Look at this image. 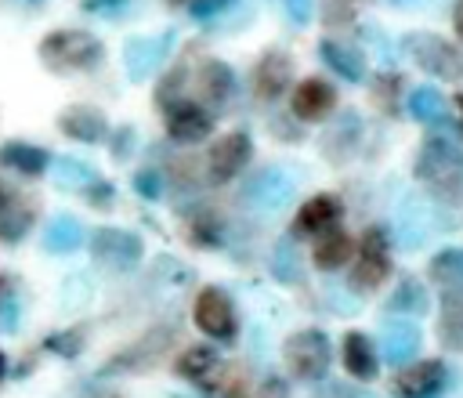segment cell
<instances>
[{
  "instance_id": "35",
  "label": "cell",
  "mask_w": 463,
  "mask_h": 398,
  "mask_svg": "<svg viewBox=\"0 0 463 398\" xmlns=\"http://www.w3.org/2000/svg\"><path fill=\"white\" fill-rule=\"evenodd\" d=\"M188 235H192L195 246H221V221H217V210H199V213H192Z\"/></svg>"
},
{
  "instance_id": "34",
  "label": "cell",
  "mask_w": 463,
  "mask_h": 398,
  "mask_svg": "<svg viewBox=\"0 0 463 398\" xmlns=\"http://www.w3.org/2000/svg\"><path fill=\"white\" fill-rule=\"evenodd\" d=\"M184 83H188V69H184V65H174V69L159 80V87H156V105L166 112V109H174L177 101H184Z\"/></svg>"
},
{
  "instance_id": "41",
  "label": "cell",
  "mask_w": 463,
  "mask_h": 398,
  "mask_svg": "<svg viewBox=\"0 0 463 398\" xmlns=\"http://www.w3.org/2000/svg\"><path fill=\"white\" fill-rule=\"evenodd\" d=\"M235 0H195L192 4V18H217L221 11H232Z\"/></svg>"
},
{
  "instance_id": "46",
  "label": "cell",
  "mask_w": 463,
  "mask_h": 398,
  "mask_svg": "<svg viewBox=\"0 0 463 398\" xmlns=\"http://www.w3.org/2000/svg\"><path fill=\"white\" fill-rule=\"evenodd\" d=\"M11 195H7V188H4V181H0V210H4V203H7Z\"/></svg>"
},
{
  "instance_id": "39",
  "label": "cell",
  "mask_w": 463,
  "mask_h": 398,
  "mask_svg": "<svg viewBox=\"0 0 463 398\" xmlns=\"http://www.w3.org/2000/svg\"><path fill=\"white\" fill-rule=\"evenodd\" d=\"M134 127L130 123H123V127H116V134H112V156L116 159H127L130 156V148H134Z\"/></svg>"
},
{
  "instance_id": "40",
  "label": "cell",
  "mask_w": 463,
  "mask_h": 398,
  "mask_svg": "<svg viewBox=\"0 0 463 398\" xmlns=\"http://www.w3.org/2000/svg\"><path fill=\"white\" fill-rule=\"evenodd\" d=\"M18 311H22V304L14 297H4L0 300V329L4 333H14L18 329Z\"/></svg>"
},
{
  "instance_id": "48",
  "label": "cell",
  "mask_w": 463,
  "mask_h": 398,
  "mask_svg": "<svg viewBox=\"0 0 463 398\" xmlns=\"http://www.w3.org/2000/svg\"><path fill=\"white\" fill-rule=\"evenodd\" d=\"M4 289H7V279L0 275V300H4Z\"/></svg>"
},
{
  "instance_id": "27",
  "label": "cell",
  "mask_w": 463,
  "mask_h": 398,
  "mask_svg": "<svg viewBox=\"0 0 463 398\" xmlns=\"http://www.w3.org/2000/svg\"><path fill=\"white\" fill-rule=\"evenodd\" d=\"M33 221H36L33 206H25V203H18V199H7L4 210H0V242L18 246V242L29 235Z\"/></svg>"
},
{
  "instance_id": "28",
  "label": "cell",
  "mask_w": 463,
  "mask_h": 398,
  "mask_svg": "<svg viewBox=\"0 0 463 398\" xmlns=\"http://www.w3.org/2000/svg\"><path fill=\"white\" fill-rule=\"evenodd\" d=\"M101 177H98V170L90 166V163H83V159H76V156H58L54 159V185H61V188H69V192H76V188H90V185H98Z\"/></svg>"
},
{
  "instance_id": "18",
  "label": "cell",
  "mask_w": 463,
  "mask_h": 398,
  "mask_svg": "<svg viewBox=\"0 0 463 398\" xmlns=\"http://www.w3.org/2000/svg\"><path fill=\"white\" fill-rule=\"evenodd\" d=\"M174 336H177V326H156L148 336H141L134 347H127L119 358H112V365L109 369H145V365H152L170 344H174Z\"/></svg>"
},
{
  "instance_id": "15",
  "label": "cell",
  "mask_w": 463,
  "mask_h": 398,
  "mask_svg": "<svg viewBox=\"0 0 463 398\" xmlns=\"http://www.w3.org/2000/svg\"><path fill=\"white\" fill-rule=\"evenodd\" d=\"M195 90H199V98L210 109H224L228 98L235 94V72H232V65L221 62V58H206L195 69Z\"/></svg>"
},
{
  "instance_id": "13",
  "label": "cell",
  "mask_w": 463,
  "mask_h": 398,
  "mask_svg": "<svg viewBox=\"0 0 463 398\" xmlns=\"http://www.w3.org/2000/svg\"><path fill=\"white\" fill-rule=\"evenodd\" d=\"M58 127L65 137L72 141H83V145H98L105 134H109V119L98 105H87V101H76L69 109L58 112Z\"/></svg>"
},
{
  "instance_id": "26",
  "label": "cell",
  "mask_w": 463,
  "mask_h": 398,
  "mask_svg": "<svg viewBox=\"0 0 463 398\" xmlns=\"http://www.w3.org/2000/svg\"><path fill=\"white\" fill-rule=\"evenodd\" d=\"M383 355H387L394 365L416 358V355H420V329H416L412 322H391V326L383 329Z\"/></svg>"
},
{
  "instance_id": "36",
  "label": "cell",
  "mask_w": 463,
  "mask_h": 398,
  "mask_svg": "<svg viewBox=\"0 0 463 398\" xmlns=\"http://www.w3.org/2000/svg\"><path fill=\"white\" fill-rule=\"evenodd\" d=\"M43 347H47V351H58L61 358H76L80 347H83V329H80V326H76V329H58V333H51V336L43 340Z\"/></svg>"
},
{
  "instance_id": "14",
  "label": "cell",
  "mask_w": 463,
  "mask_h": 398,
  "mask_svg": "<svg viewBox=\"0 0 463 398\" xmlns=\"http://www.w3.org/2000/svg\"><path fill=\"white\" fill-rule=\"evenodd\" d=\"M289 105H293V116H297V119L315 123V119H326V116L333 112V105H336V90H333L326 80L307 76V80H300V83L293 87Z\"/></svg>"
},
{
  "instance_id": "23",
  "label": "cell",
  "mask_w": 463,
  "mask_h": 398,
  "mask_svg": "<svg viewBox=\"0 0 463 398\" xmlns=\"http://www.w3.org/2000/svg\"><path fill=\"white\" fill-rule=\"evenodd\" d=\"M344 369H347L354 380H373V376L380 373L373 340H369L365 333H347V336H344Z\"/></svg>"
},
{
  "instance_id": "17",
  "label": "cell",
  "mask_w": 463,
  "mask_h": 398,
  "mask_svg": "<svg viewBox=\"0 0 463 398\" xmlns=\"http://www.w3.org/2000/svg\"><path fill=\"white\" fill-rule=\"evenodd\" d=\"M394 232H398V242H402L405 250L423 246L427 235L434 232V217H430L427 203H420V199H405V203L398 206V213H394Z\"/></svg>"
},
{
  "instance_id": "9",
  "label": "cell",
  "mask_w": 463,
  "mask_h": 398,
  "mask_svg": "<svg viewBox=\"0 0 463 398\" xmlns=\"http://www.w3.org/2000/svg\"><path fill=\"white\" fill-rule=\"evenodd\" d=\"M253 156V141L246 130H228L224 137L213 141V148L206 152V177L213 185H228L232 177L242 174V166Z\"/></svg>"
},
{
  "instance_id": "30",
  "label": "cell",
  "mask_w": 463,
  "mask_h": 398,
  "mask_svg": "<svg viewBox=\"0 0 463 398\" xmlns=\"http://www.w3.org/2000/svg\"><path fill=\"white\" fill-rule=\"evenodd\" d=\"M430 279L441 282L445 289H463V250L449 246L430 261Z\"/></svg>"
},
{
  "instance_id": "33",
  "label": "cell",
  "mask_w": 463,
  "mask_h": 398,
  "mask_svg": "<svg viewBox=\"0 0 463 398\" xmlns=\"http://www.w3.org/2000/svg\"><path fill=\"white\" fill-rule=\"evenodd\" d=\"M271 275H275L279 282H286V286L300 282V253H297V246H293L289 239H282V242L275 246V253H271Z\"/></svg>"
},
{
  "instance_id": "20",
  "label": "cell",
  "mask_w": 463,
  "mask_h": 398,
  "mask_svg": "<svg viewBox=\"0 0 463 398\" xmlns=\"http://www.w3.org/2000/svg\"><path fill=\"white\" fill-rule=\"evenodd\" d=\"M0 163L11 166V170H18L22 177H40L51 166V152L40 148V145H33V141L14 137V141H4L0 145Z\"/></svg>"
},
{
  "instance_id": "38",
  "label": "cell",
  "mask_w": 463,
  "mask_h": 398,
  "mask_svg": "<svg viewBox=\"0 0 463 398\" xmlns=\"http://www.w3.org/2000/svg\"><path fill=\"white\" fill-rule=\"evenodd\" d=\"M134 192H137L141 199H159V192H163V188H159V174H156L152 166H148V170H137V174H134Z\"/></svg>"
},
{
  "instance_id": "2",
  "label": "cell",
  "mask_w": 463,
  "mask_h": 398,
  "mask_svg": "<svg viewBox=\"0 0 463 398\" xmlns=\"http://www.w3.org/2000/svg\"><path fill=\"white\" fill-rule=\"evenodd\" d=\"M416 177L445 203H463V152L441 137H430L416 152Z\"/></svg>"
},
{
  "instance_id": "43",
  "label": "cell",
  "mask_w": 463,
  "mask_h": 398,
  "mask_svg": "<svg viewBox=\"0 0 463 398\" xmlns=\"http://www.w3.org/2000/svg\"><path fill=\"white\" fill-rule=\"evenodd\" d=\"M123 7H127V0H83V11H90V14H105V18L119 14Z\"/></svg>"
},
{
  "instance_id": "47",
  "label": "cell",
  "mask_w": 463,
  "mask_h": 398,
  "mask_svg": "<svg viewBox=\"0 0 463 398\" xmlns=\"http://www.w3.org/2000/svg\"><path fill=\"white\" fill-rule=\"evenodd\" d=\"M4 369H7V358H4V351H0V376H4Z\"/></svg>"
},
{
  "instance_id": "50",
  "label": "cell",
  "mask_w": 463,
  "mask_h": 398,
  "mask_svg": "<svg viewBox=\"0 0 463 398\" xmlns=\"http://www.w3.org/2000/svg\"><path fill=\"white\" fill-rule=\"evenodd\" d=\"M456 101H459V112H463V94H459V98H456Z\"/></svg>"
},
{
  "instance_id": "42",
  "label": "cell",
  "mask_w": 463,
  "mask_h": 398,
  "mask_svg": "<svg viewBox=\"0 0 463 398\" xmlns=\"http://www.w3.org/2000/svg\"><path fill=\"white\" fill-rule=\"evenodd\" d=\"M282 7H286L293 25H304L311 18V11H315V0H282Z\"/></svg>"
},
{
  "instance_id": "16",
  "label": "cell",
  "mask_w": 463,
  "mask_h": 398,
  "mask_svg": "<svg viewBox=\"0 0 463 398\" xmlns=\"http://www.w3.org/2000/svg\"><path fill=\"white\" fill-rule=\"evenodd\" d=\"M318 58H322L336 76H344L347 83H362V80H365V54H362L351 40H336V36L322 40V43H318Z\"/></svg>"
},
{
  "instance_id": "6",
  "label": "cell",
  "mask_w": 463,
  "mask_h": 398,
  "mask_svg": "<svg viewBox=\"0 0 463 398\" xmlns=\"http://www.w3.org/2000/svg\"><path fill=\"white\" fill-rule=\"evenodd\" d=\"M192 322L199 333L213 336V340H232L239 333L235 322V304L221 286H203L192 300Z\"/></svg>"
},
{
  "instance_id": "10",
  "label": "cell",
  "mask_w": 463,
  "mask_h": 398,
  "mask_svg": "<svg viewBox=\"0 0 463 398\" xmlns=\"http://www.w3.org/2000/svg\"><path fill=\"white\" fill-rule=\"evenodd\" d=\"M391 271V257H387V235L383 228H369L362 235L358 246V261L351 268V286L354 289H376Z\"/></svg>"
},
{
  "instance_id": "7",
  "label": "cell",
  "mask_w": 463,
  "mask_h": 398,
  "mask_svg": "<svg viewBox=\"0 0 463 398\" xmlns=\"http://www.w3.org/2000/svg\"><path fill=\"white\" fill-rule=\"evenodd\" d=\"M297 192V177L286 166H260L250 181H246V203L257 213H279L289 206Z\"/></svg>"
},
{
  "instance_id": "5",
  "label": "cell",
  "mask_w": 463,
  "mask_h": 398,
  "mask_svg": "<svg viewBox=\"0 0 463 398\" xmlns=\"http://www.w3.org/2000/svg\"><path fill=\"white\" fill-rule=\"evenodd\" d=\"M87 246H90V257L109 271H130L141 264V253H145L141 235H134L127 228H112V224L94 228Z\"/></svg>"
},
{
  "instance_id": "29",
  "label": "cell",
  "mask_w": 463,
  "mask_h": 398,
  "mask_svg": "<svg viewBox=\"0 0 463 398\" xmlns=\"http://www.w3.org/2000/svg\"><path fill=\"white\" fill-rule=\"evenodd\" d=\"M409 112H412L420 123H445L449 105H445V98H441L434 87H416V90L409 94Z\"/></svg>"
},
{
  "instance_id": "3",
  "label": "cell",
  "mask_w": 463,
  "mask_h": 398,
  "mask_svg": "<svg viewBox=\"0 0 463 398\" xmlns=\"http://www.w3.org/2000/svg\"><path fill=\"white\" fill-rule=\"evenodd\" d=\"M282 358L297 380H322L329 362H333V347H329V336L322 329H297L286 340Z\"/></svg>"
},
{
  "instance_id": "37",
  "label": "cell",
  "mask_w": 463,
  "mask_h": 398,
  "mask_svg": "<svg viewBox=\"0 0 463 398\" xmlns=\"http://www.w3.org/2000/svg\"><path fill=\"white\" fill-rule=\"evenodd\" d=\"M322 18H326V25H347L354 18V0H326Z\"/></svg>"
},
{
  "instance_id": "31",
  "label": "cell",
  "mask_w": 463,
  "mask_h": 398,
  "mask_svg": "<svg viewBox=\"0 0 463 398\" xmlns=\"http://www.w3.org/2000/svg\"><path fill=\"white\" fill-rule=\"evenodd\" d=\"M441 340L452 351H463V293L449 289L445 308H441Z\"/></svg>"
},
{
  "instance_id": "8",
  "label": "cell",
  "mask_w": 463,
  "mask_h": 398,
  "mask_svg": "<svg viewBox=\"0 0 463 398\" xmlns=\"http://www.w3.org/2000/svg\"><path fill=\"white\" fill-rule=\"evenodd\" d=\"M405 54H409L420 69L438 72V76H445V80H459V76H463V51L452 47L449 40L434 36V33H412V36L405 40Z\"/></svg>"
},
{
  "instance_id": "32",
  "label": "cell",
  "mask_w": 463,
  "mask_h": 398,
  "mask_svg": "<svg viewBox=\"0 0 463 398\" xmlns=\"http://www.w3.org/2000/svg\"><path fill=\"white\" fill-rule=\"evenodd\" d=\"M391 311H402V315H423L427 311V289L420 279H402L391 293Z\"/></svg>"
},
{
  "instance_id": "24",
  "label": "cell",
  "mask_w": 463,
  "mask_h": 398,
  "mask_svg": "<svg viewBox=\"0 0 463 398\" xmlns=\"http://www.w3.org/2000/svg\"><path fill=\"white\" fill-rule=\"evenodd\" d=\"M217 362H221V358H217L213 347H206V344H192V347H184V351L177 355L174 373H177L181 380H188V384H206V380L213 376Z\"/></svg>"
},
{
  "instance_id": "22",
  "label": "cell",
  "mask_w": 463,
  "mask_h": 398,
  "mask_svg": "<svg viewBox=\"0 0 463 398\" xmlns=\"http://www.w3.org/2000/svg\"><path fill=\"white\" fill-rule=\"evenodd\" d=\"M441 384H445V365H441L438 358H423V362L409 365V369L398 376V391H402V394H409V398L434 394Z\"/></svg>"
},
{
  "instance_id": "44",
  "label": "cell",
  "mask_w": 463,
  "mask_h": 398,
  "mask_svg": "<svg viewBox=\"0 0 463 398\" xmlns=\"http://www.w3.org/2000/svg\"><path fill=\"white\" fill-rule=\"evenodd\" d=\"M452 25H456V36L463 40V0H456V11H452Z\"/></svg>"
},
{
  "instance_id": "25",
  "label": "cell",
  "mask_w": 463,
  "mask_h": 398,
  "mask_svg": "<svg viewBox=\"0 0 463 398\" xmlns=\"http://www.w3.org/2000/svg\"><path fill=\"white\" fill-rule=\"evenodd\" d=\"M351 250H354L351 235L340 232V228H329V232H322L318 242H315V264H318L322 271H336V268L347 264Z\"/></svg>"
},
{
  "instance_id": "1",
  "label": "cell",
  "mask_w": 463,
  "mask_h": 398,
  "mask_svg": "<svg viewBox=\"0 0 463 398\" xmlns=\"http://www.w3.org/2000/svg\"><path fill=\"white\" fill-rule=\"evenodd\" d=\"M40 62L51 72H90L105 62V43L87 29H54L40 40Z\"/></svg>"
},
{
  "instance_id": "45",
  "label": "cell",
  "mask_w": 463,
  "mask_h": 398,
  "mask_svg": "<svg viewBox=\"0 0 463 398\" xmlns=\"http://www.w3.org/2000/svg\"><path fill=\"white\" fill-rule=\"evenodd\" d=\"M387 4H398V7H430L438 0H387Z\"/></svg>"
},
{
  "instance_id": "19",
  "label": "cell",
  "mask_w": 463,
  "mask_h": 398,
  "mask_svg": "<svg viewBox=\"0 0 463 398\" xmlns=\"http://www.w3.org/2000/svg\"><path fill=\"white\" fill-rule=\"evenodd\" d=\"M336 217H340V199L336 195H311L304 206H300V213H297V221H293V232L297 235H322V232H329L333 224H336Z\"/></svg>"
},
{
  "instance_id": "4",
  "label": "cell",
  "mask_w": 463,
  "mask_h": 398,
  "mask_svg": "<svg viewBox=\"0 0 463 398\" xmlns=\"http://www.w3.org/2000/svg\"><path fill=\"white\" fill-rule=\"evenodd\" d=\"M174 43H177V33H174V29H163V33H156V36H130V40L123 43V69H127V80H130V83H145L148 76H156V72L166 65Z\"/></svg>"
},
{
  "instance_id": "11",
  "label": "cell",
  "mask_w": 463,
  "mask_h": 398,
  "mask_svg": "<svg viewBox=\"0 0 463 398\" xmlns=\"http://www.w3.org/2000/svg\"><path fill=\"white\" fill-rule=\"evenodd\" d=\"M213 130V109H203V101H177L166 109V134L181 145H195Z\"/></svg>"
},
{
  "instance_id": "21",
  "label": "cell",
  "mask_w": 463,
  "mask_h": 398,
  "mask_svg": "<svg viewBox=\"0 0 463 398\" xmlns=\"http://www.w3.org/2000/svg\"><path fill=\"white\" fill-rule=\"evenodd\" d=\"M87 239H90V235L83 232L80 217H72V213H58V217H51L47 228H43V250H47V253H76Z\"/></svg>"
},
{
  "instance_id": "12",
  "label": "cell",
  "mask_w": 463,
  "mask_h": 398,
  "mask_svg": "<svg viewBox=\"0 0 463 398\" xmlns=\"http://www.w3.org/2000/svg\"><path fill=\"white\" fill-rule=\"evenodd\" d=\"M289 80H293V58L286 51H264L260 62L253 65V94L260 101L282 98Z\"/></svg>"
},
{
  "instance_id": "49",
  "label": "cell",
  "mask_w": 463,
  "mask_h": 398,
  "mask_svg": "<svg viewBox=\"0 0 463 398\" xmlns=\"http://www.w3.org/2000/svg\"><path fill=\"white\" fill-rule=\"evenodd\" d=\"M166 4H188V7H192V4H195V0H166Z\"/></svg>"
}]
</instances>
